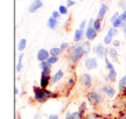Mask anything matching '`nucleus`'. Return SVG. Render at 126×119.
I'll use <instances>...</instances> for the list:
<instances>
[{
    "label": "nucleus",
    "mask_w": 126,
    "mask_h": 119,
    "mask_svg": "<svg viewBox=\"0 0 126 119\" xmlns=\"http://www.w3.org/2000/svg\"><path fill=\"white\" fill-rule=\"evenodd\" d=\"M34 93H35V98L39 102H44L47 98H50L54 97V94L51 91L46 90L45 88H34Z\"/></svg>",
    "instance_id": "obj_1"
},
{
    "label": "nucleus",
    "mask_w": 126,
    "mask_h": 119,
    "mask_svg": "<svg viewBox=\"0 0 126 119\" xmlns=\"http://www.w3.org/2000/svg\"><path fill=\"white\" fill-rule=\"evenodd\" d=\"M83 54H84V53H83V50L81 48V46L79 45L73 46L69 49V57H70V60L74 63H77L81 59Z\"/></svg>",
    "instance_id": "obj_2"
},
{
    "label": "nucleus",
    "mask_w": 126,
    "mask_h": 119,
    "mask_svg": "<svg viewBox=\"0 0 126 119\" xmlns=\"http://www.w3.org/2000/svg\"><path fill=\"white\" fill-rule=\"evenodd\" d=\"M105 63H106V67L109 70L108 73V79L110 82H115L116 79H117V72L115 70V67H114L113 64L110 63V61H109V60L107 57H105Z\"/></svg>",
    "instance_id": "obj_3"
},
{
    "label": "nucleus",
    "mask_w": 126,
    "mask_h": 119,
    "mask_svg": "<svg viewBox=\"0 0 126 119\" xmlns=\"http://www.w3.org/2000/svg\"><path fill=\"white\" fill-rule=\"evenodd\" d=\"M86 98H87V99L93 104H101V103H103V101H104L103 97L98 94V93L94 92V91H92V92L88 93V94L86 95Z\"/></svg>",
    "instance_id": "obj_4"
},
{
    "label": "nucleus",
    "mask_w": 126,
    "mask_h": 119,
    "mask_svg": "<svg viewBox=\"0 0 126 119\" xmlns=\"http://www.w3.org/2000/svg\"><path fill=\"white\" fill-rule=\"evenodd\" d=\"M85 65H86V67L88 70H93V69L97 68V67H98L97 59L94 57L88 58L86 60V62H85Z\"/></svg>",
    "instance_id": "obj_5"
},
{
    "label": "nucleus",
    "mask_w": 126,
    "mask_h": 119,
    "mask_svg": "<svg viewBox=\"0 0 126 119\" xmlns=\"http://www.w3.org/2000/svg\"><path fill=\"white\" fill-rule=\"evenodd\" d=\"M49 53L48 51H47L46 49L44 48H42L40 49V50L38 51V53H37V60H40L41 62L42 61H46L47 59H48L50 56H49Z\"/></svg>",
    "instance_id": "obj_6"
},
{
    "label": "nucleus",
    "mask_w": 126,
    "mask_h": 119,
    "mask_svg": "<svg viewBox=\"0 0 126 119\" xmlns=\"http://www.w3.org/2000/svg\"><path fill=\"white\" fill-rule=\"evenodd\" d=\"M101 91L104 93H105L109 98H112L115 95V89L111 86H109V85H104L101 87Z\"/></svg>",
    "instance_id": "obj_7"
},
{
    "label": "nucleus",
    "mask_w": 126,
    "mask_h": 119,
    "mask_svg": "<svg viewBox=\"0 0 126 119\" xmlns=\"http://www.w3.org/2000/svg\"><path fill=\"white\" fill-rule=\"evenodd\" d=\"M97 31L94 30L93 26H88L87 30L86 31V38L88 39L89 41H93L95 38L97 37Z\"/></svg>",
    "instance_id": "obj_8"
},
{
    "label": "nucleus",
    "mask_w": 126,
    "mask_h": 119,
    "mask_svg": "<svg viewBox=\"0 0 126 119\" xmlns=\"http://www.w3.org/2000/svg\"><path fill=\"white\" fill-rule=\"evenodd\" d=\"M42 5H43V4H42V2L41 0H34V2L30 4V8H29V11H30V12L34 13V12H35L37 10L40 9Z\"/></svg>",
    "instance_id": "obj_9"
},
{
    "label": "nucleus",
    "mask_w": 126,
    "mask_h": 119,
    "mask_svg": "<svg viewBox=\"0 0 126 119\" xmlns=\"http://www.w3.org/2000/svg\"><path fill=\"white\" fill-rule=\"evenodd\" d=\"M107 11H108V6L106 5L105 4H101V7L99 8V11H98V19L102 21L105 17V14H106Z\"/></svg>",
    "instance_id": "obj_10"
},
{
    "label": "nucleus",
    "mask_w": 126,
    "mask_h": 119,
    "mask_svg": "<svg viewBox=\"0 0 126 119\" xmlns=\"http://www.w3.org/2000/svg\"><path fill=\"white\" fill-rule=\"evenodd\" d=\"M82 84L84 87L89 88L92 86V77L90 74H84L82 75Z\"/></svg>",
    "instance_id": "obj_11"
},
{
    "label": "nucleus",
    "mask_w": 126,
    "mask_h": 119,
    "mask_svg": "<svg viewBox=\"0 0 126 119\" xmlns=\"http://www.w3.org/2000/svg\"><path fill=\"white\" fill-rule=\"evenodd\" d=\"M63 75H64V73H63L62 70H58L57 72L55 73V74L54 75L52 76V78H51V80H50V85H53L54 84V83H56L57 81H59L60 79H62Z\"/></svg>",
    "instance_id": "obj_12"
},
{
    "label": "nucleus",
    "mask_w": 126,
    "mask_h": 119,
    "mask_svg": "<svg viewBox=\"0 0 126 119\" xmlns=\"http://www.w3.org/2000/svg\"><path fill=\"white\" fill-rule=\"evenodd\" d=\"M105 52H106V48L102 45H98L94 47V53H96L98 57L99 58H103L105 54Z\"/></svg>",
    "instance_id": "obj_13"
},
{
    "label": "nucleus",
    "mask_w": 126,
    "mask_h": 119,
    "mask_svg": "<svg viewBox=\"0 0 126 119\" xmlns=\"http://www.w3.org/2000/svg\"><path fill=\"white\" fill-rule=\"evenodd\" d=\"M83 36H84V31H83V30H80V29L76 30L74 35V42H79V41H81L83 39Z\"/></svg>",
    "instance_id": "obj_14"
},
{
    "label": "nucleus",
    "mask_w": 126,
    "mask_h": 119,
    "mask_svg": "<svg viewBox=\"0 0 126 119\" xmlns=\"http://www.w3.org/2000/svg\"><path fill=\"white\" fill-rule=\"evenodd\" d=\"M80 46H81V48H82L84 54H87L88 53L91 51V44H90L89 42H84Z\"/></svg>",
    "instance_id": "obj_15"
},
{
    "label": "nucleus",
    "mask_w": 126,
    "mask_h": 119,
    "mask_svg": "<svg viewBox=\"0 0 126 119\" xmlns=\"http://www.w3.org/2000/svg\"><path fill=\"white\" fill-rule=\"evenodd\" d=\"M57 24H58L57 19L54 18L53 16H51V17L48 19V22H47V26H48L51 30H54V29L57 27Z\"/></svg>",
    "instance_id": "obj_16"
},
{
    "label": "nucleus",
    "mask_w": 126,
    "mask_h": 119,
    "mask_svg": "<svg viewBox=\"0 0 126 119\" xmlns=\"http://www.w3.org/2000/svg\"><path fill=\"white\" fill-rule=\"evenodd\" d=\"M49 79L50 77H42L41 76V80H40V86L42 88H46L48 86L49 83Z\"/></svg>",
    "instance_id": "obj_17"
},
{
    "label": "nucleus",
    "mask_w": 126,
    "mask_h": 119,
    "mask_svg": "<svg viewBox=\"0 0 126 119\" xmlns=\"http://www.w3.org/2000/svg\"><path fill=\"white\" fill-rule=\"evenodd\" d=\"M61 49L60 47H52V48L49 50V54H51V56H59L61 54Z\"/></svg>",
    "instance_id": "obj_18"
},
{
    "label": "nucleus",
    "mask_w": 126,
    "mask_h": 119,
    "mask_svg": "<svg viewBox=\"0 0 126 119\" xmlns=\"http://www.w3.org/2000/svg\"><path fill=\"white\" fill-rule=\"evenodd\" d=\"M125 87H126V75H124V76H123L120 80H119L118 90L119 91H123Z\"/></svg>",
    "instance_id": "obj_19"
},
{
    "label": "nucleus",
    "mask_w": 126,
    "mask_h": 119,
    "mask_svg": "<svg viewBox=\"0 0 126 119\" xmlns=\"http://www.w3.org/2000/svg\"><path fill=\"white\" fill-rule=\"evenodd\" d=\"M26 44H27V41L26 39L23 38L19 41L18 42V45H17V50L18 51H23L24 50V48L26 47Z\"/></svg>",
    "instance_id": "obj_20"
},
{
    "label": "nucleus",
    "mask_w": 126,
    "mask_h": 119,
    "mask_svg": "<svg viewBox=\"0 0 126 119\" xmlns=\"http://www.w3.org/2000/svg\"><path fill=\"white\" fill-rule=\"evenodd\" d=\"M23 54H21L19 55L17 64H16V72H20L22 70V68H23Z\"/></svg>",
    "instance_id": "obj_21"
},
{
    "label": "nucleus",
    "mask_w": 126,
    "mask_h": 119,
    "mask_svg": "<svg viewBox=\"0 0 126 119\" xmlns=\"http://www.w3.org/2000/svg\"><path fill=\"white\" fill-rule=\"evenodd\" d=\"M51 67H52V65L50 63H48L47 60L46 61H42L40 63V67L42 70H50Z\"/></svg>",
    "instance_id": "obj_22"
},
{
    "label": "nucleus",
    "mask_w": 126,
    "mask_h": 119,
    "mask_svg": "<svg viewBox=\"0 0 126 119\" xmlns=\"http://www.w3.org/2000/svg\"><path fill=\"white\" fill-rule=\"evenodd\" d=\"M124 23V21H123L122 17H121V15H120V16H119V17L117 18V19L116 20L115 22H113V23H112V24H113L114 28H118V27L122 26Z\"/></svg>",
    "instance_id": "obj_23"
},
{
    "label": "nucleus",
    "mask_w": 126,
    "mask_h": 119,
    "mask_svg": "<svg viewBox=\"0 0 126 119\" xmlns=\"http://www.w3.org/2000/svg\"><path fill=\"white\" fill-rule=\"evenodd\" d=\"M93 28H94V30H96L97 32L101 30V21H100V20H98V18H97L96 20H94Z\"/></svg>",
    "instance_id": "obj_24"
},
{
    "label": "nucleus",
    "mask_w": 126,
    "mask_h": 119,
    "mask_svg": "<svg viewBox=\"0 0 126 119\" xmlns=\"http://www.w3.org/2000/svg\"><path fill=\"white\" fill-rule=\"evenodd\" d=\"M117 33H118V30H117V28H114V27H112V28H110V30H108V35H110L111 37L115 36V35H117Z\"/></svg>",
    "instance_id": "obj_25"
},
{
    "label": "nucleus",
    "mask_w": 126,
    "mask_h": 119,
    "mask_svg": "<svg viewBox=\"0 0 126 119\" xmlns=\"http://www.w3.org/2000/svg\"><path fill=\"white\" fill-rule=\"evenodd\" d=\"M109 53H110V55L112 59L115 60L116 58L117 57V51L116 50L114 47H110V48H109Z\"/></svg>",
    "instance_id": "obj_26"
},
{
    "label": "nucleus",
    "mask_w": 126,
    "mask_h": 119,
    "mask_svg": "<svg viewBox=\"0 0 126 119\" xmlns=\"http://www.w3.org/2000/svg\"><path fill=\"white\" fill-rule=\"evenodd\" d=\"M58 60H59V58H58L57 56H50V57L47 60V61L48 62V63H50L51 65L56 63Z\"/></svg>",
    "instance_id": "obj_27"
},
{
    "label": "nucleus",
    "mask_w": 126,
    "mask_h": 119,
    "mask_svg": "<svg viewBox=\"0 0 126 119\" xmlns=\"http://www.w3.org/2000/svg\"><path fill=\"white\" fill-rule=\"evenodd\" d=\"M59 12L62 15H66L67 14V8L65 5H60L59 7Z\"/></svg>",
    "instance_id": "obj_28"
},
{
    "label": "nucleus",
    "mask_w": 126,
    "mask_h": 119,
    "mask_svg": "<svg viewBox=\"0 0 126 119\" xmlns=\"http://www.w3.org/2000/svg\"><path fill=\"white\" fill-rule=\"evenodd\" d=\"M111 42H112V37L107 34V35L104 37V42H105V44H106V45H109Z\"/></svg>",
    "instance_id": "obj_29"
},
{
    "label": "nucleus",
    "mask_w": 126,
    "mask_h": 119,
    "mask_svg": "<svg viewBox=\"0 0 126 119\" xmlns=\"http://www.w3.org/2000/svg\"><path fill=\"white\" fill-rule=\"evenodd\" d=\"M71 119H81V115L79 111L73 112L71 114Z\"/></svg>",
    "instance_id": "obj_30"
},
{
    "label": "nucleus",
    "mask_w": 126,
    "mask_h": 119,
    "mask_svg": "<svg viewBox=\"0 0 126 119\" xmlns=\"http://www.w3.org/2000/svg\"><path fill=\"white\" fill-rule=\"evenodd\" d=\"M68 47H69L68 43H67V42H62V43L61 44V46H60V48L61 49V51H64L68 48Z\"/></svg>",
    "instance_id": "obj_31"
},
{
    "label": "nucleus",
    "mask_w": 126,
    "mask_h": 119,
    "mask_svg": "<svg viewBox=\"0 0 126 119\" xmlns=\"http://www.w3.org/2000/svg\"><path fill=\"white\" fill-rule=\"evenodd\" d=\"M42 77H50V70H42Z\"/></svg>",
    "instance_id": "obj_32"
},
{
    "label": "nucleus",
    "mask_w": 126,
    "mask_h": 119,
    "mask_svg": "<svg viewBox=\"0 0 126 119\" xmlns=\"http://www.w3.org/2000/svg\"><path fill=\"white\" fill-rule=\"evenodd\" d=\"M119 16H120V15H119V13H118V12H115V13H114L113 16H111V18H110V22H111V23L115 22L116 20H117V18L119 17Z\"/></svg>",
    "instance_id": "obj_33"
},
{
    "label": "nucleus",
    "mask_w": 126,
    "mask_h": 119,
    "mask_svg": "<svg viewBox=\"0 0 126 119\" xmlns=\"http://www.w3.org/2000/svg\"><path fill=\"white\" fill-rule=\"evenodd\" d=\"M60 16H61V13L59 12V11H54L52 12V16L54 18H55V19H58V18L60 17Z\"/></svg>",
    "instance_id": "obj_34"
},
{
    "label": "nucleus",
    "mask_w": 126,
    "mask_h": 119,
    "mask_svg": "<svg viewBox=\"0 0 126 119\" xmlns=\"http://www.w3.org/2000/svg\"><path fill=\"white\" fill-rule=\"evenodd\" d=\"M75 4V2L73 1V0H67V7H71V6L74 5Z\"/></svg>",
    "instance_id": "obj_35"
},
{
    "label": "nucleus",
    "mask_w": 126,
    "mask_h": 119,
    "mask_svg": "<svg viewBox=\"0 0 126 119\" xmlns=\"http://www.w3.org/2000/svg\"><path fill=\"white\" fill-rule=\"evenodd\" d=\"M48 119H59V116L56 114H51L48 116Z\"/></svg>",
    "instance_id": "obj_36"
},
{
    "label": "nucleus",
    "mask_w": 126,
    "mask_h": 119,
    "mask_svg": "<svg viewBox=\"0 0 126 119\" xmlns=\"http://www.w3.org/2000/svg\"><path fill=\"white\" fill-rule=\"evenodd\" d=\"M121 17H122L124 23H126V9L124 10V11L122 13V15H121Z\"/></svg>",
    "instance_id": "obj_37"
},
{
    "label": "nucleus",
    "mask_w": 126,
    "mask_h": 119,
    "mask_svg": "<svg viewBox=\"0 0 126 119\" xmlns=\"http://www.w3.org/2000/svg\"><path fill=\"white\" fill-rule=\"evenodd\" d=\"M119 5L122 8H125L126 9V0H122L120 3H119Z\"/></svg>",
    "instance_id": "obj_38"
},
{
    "label": "nucleus",
    "mask_w": 126,
    "mask_h": 119,
    "mask_svg": "<svg viewBox=\"0 0 126 119\" xmlns=\"http://www.w3.org/2000/svg\"><path fill=\"white\" fill-rule=\"evenodd\" d=\"M86 20H83V22L80 23V25H79V29H80V30H84L85 27H86Z\"/></svg>",
    "instance_id": "obj_39"
},
{
    "label": "nucleus",
    "mask_w": 126,
    "mask_h": 119,
    "mask_svg": "<svg viewBox=\"0 0 126 119\" xmlns=\"http://www.w3.org/2000/svg\"><path fill=\"white\" fill-rule=\"evenodd\" d=\"M112 43H113L114 47H119V46H120V42H119L118 40H114L113 42H112Z\"/></svg>",
    "instance_id": "obj_40"
},
{
    "label": "nucleus",
    "mask_w": 126,
    "mask_h": 119,
    "mask_svg": "<svg viewBox=\"0 0 126 119\" xmlns=\"http://www.w3.org/2000/svg\"><path fill=\"white\" fill-rule=\"evenodd\" d=\"M122 26H123V30H124V33L126 34V24H125V23H124Z\"/></svg>",
    "instance_id": "obj_41"
},
{
    "label": "nucleus",
    "mask_w": 126,
    "mask_h": 119,
    "mask_svg": "<svg viewBox=\"0 0 126 119\" xmlns=\"http://www.w3.org/2000/svg\"><path fill=\"white\" fill-rule=\"evenodd\" d=\"M87 119H102V118H99V117H93V116H91V117H88Z\"/></svg>",
    "instance_id": "obj_42"
},
{
    "label": "nucleus",
    "mask_w": 126,
    "mask_h": 119,
    "mask_svg": "<svg viewBox=\"0 0 126 119\" xmlns=\"http://www.w3.org/2000/svg\"><path fill=\"white\" fill-rule=\"evenodd\" d=\"M34 119H42V117H41V116H39V115H37L36 117H35Z\"/></svg>",
    "instance_id": "obj_43"
},
{
    "label": "nucleus",
    "mask_w": 126,
    "mask_h": 119,
    "mask_svg": "<svg viewBox=\"0 0 126 119\" xmlns=\"http://www.w3.org/2000/svg\"><path fill=\"white\" fill-rule=\"evenodd\" d=\"M16 94H18V89H17V87H16Z\"/></svg>",
    "instance_id": "obj_44"
},
{
    "label": "nucleus",
    "mask_w": 126,
    "mask_h": 119,
    "mask_svg": "<svg viewBox=\"0 0 126 119\" xmlns=\"http://www.w3.org/2000/svg\"><path fill=\"white\" fill-rule=\"evenodd\" d=\"M81 1H83V0H81Z\"/></svg>",
    "instance_id": "obj_45"
}]
</instances>
